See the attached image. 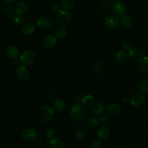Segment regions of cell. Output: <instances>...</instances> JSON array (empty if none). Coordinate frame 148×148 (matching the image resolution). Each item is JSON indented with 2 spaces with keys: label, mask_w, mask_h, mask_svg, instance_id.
<instances>
[{
  "label": "cell",
  "mask_w": 148,
  "mask_h": 148,
  "mask_svg": "<svg viewBox=\"0 0 148 148\" xmlns=\"http://www.w3.org/2000/svg\"><path fill=\"white\" fill-rule=\"evenodd\" d=\"M55 112L53 107L49 105H44L40 107L39 110V116L40 119L43 122H48L50 121L54 115Z\"/></svg>",
  "instance_id": "obj_3"
},
{
  "label": "cell",
  "mask_w": 148,
  "mask_h": 148,
  "mask_svg": "<svg viewBox=\"0 0 148 148\" xmlns=\"http://www.w3.org/2000/svg\"><path fill=\"white\" fill-rule=\"evenodd\" d=\"M136 66L138 69L141 72L148 71V57L144 56L139 58L136 62Z\"/></svg>",
  "instance_id": "obj_13"
},
{
  "label": "cell",
  "mask_w": 148,
  "mask_h": 148,
  "mask_svg": "<svg viewBox=\"0 0 148 148\" xmlns=\"http://www.w3.org/2000/svg\"><path fill=\"white\" fill-rule=\"evenodd\" d=\"M86 136V132L83 129H78L75 132V136L78 139H83Z\"/></svg>",
  "instance_id": "obj_30"
},
{
  "label": "cell",
  "mask_w": 148,
  "mask_h": 148,
  "mask_svg": "<svg viewBox=\"0 0 148 148\" xmlns=\"http://www.w3.org/2000/svg\"><path fill=\"white\" fill-rule=\"evenodd\" d=\"M139 56H140V57L142 56H144L145 54V52L144 50H139Z\"/></svg>",
  "instance_id": "obj_40"
},
{
  "label": "cell",
  "mask_w": 148,
  "mask_h": 148,
  "mask_svg": "<svg viewBox=\"0 0 148 148\" xmlns=\"http://www.w3.org/2000/svg\"><path fill=\"white\" fill-rule=\"evenodd\" d=\"M28 10V4L24 1H21L17 2L14 7L15 13L19 16L25 14Z\"/></svg>",
  "instance_id": "obj_11"
},
{
  "label": "cell",
  "mask_w": 148,
  "mask_h": 148,
  "mask_svg": "<svg viewBox=\"0 0 148 148\" xmlns=\"http://www.w3.org/2000/svg\"><path fill=\"white\" fill-rule=\"evenodd\" d=\"M8 17L9 18L13 20L14 21V23L17 24V25H20L21 24L23 21H24V19H23V17L19 16V15H17V16H16L14 15L13 13H10L8 15Z\"/></svg>",
  "instance_id": "obj_27"
},
{
  "label": "cell",
  "mask_w": 148,
  "mask_h": 148,
  "mask_svg": "<svg viewBox=\"0 0 148 148\" xmlns=\"http://www.w3.org/2000/svg\"><path fill=\"white\" fill-rule=\"evenodd\" d=\"M117 148H125V147H123V146H119V147H118Z\"/></svg>",
  "instance_id": "obj_41"
},
{
  "label": "cell",
  "mask_w": 148,
  "mask_h": 148,
  "mask_svg": "<svg viewBox=\"0 0 148 148\" xmlns=\"http://www.w3.org/2000/svg\"><path fill=\"white\" fill-rule=\"evenodd\" d=\"M13 11H14V9H13V7L11 6H7L5 8V12L6 13H8V14L12 13Z\"/></svg>",
  "instance_id": "obj_37"
},
{
  "label": "cell",
  "mask_w": 148,
  "mask_h": 148,
  "mask_svg": "<svg viewBox=\"0 0 148 148\" xmlns=\"http://www.w3.org/2000/svg\"><path fill=\"white\" fill-rule=\"evenodd\" d=\"M128 58V54L124 50H119L115 53L114 55V61L119 64L125 62Z\"/></svg>",
  "instance_id": "obj_16"
},
{
  "label": "cell",
  "mask_w": 148,
  "mask_h": 148,
  "mask_svg": "<svg viewBox=\"0 0 148 148\" xmlns=\"http://www.w3.org/2000/svg\"><path fill=\"white\" fill-rule=\"evenodd\" d=\"M49 143L51 148H64L65 143L60 138L53 137L49 140Z\"/></svg>",
  "instance_id": "obj_18"
},
{
  "label": "cell",
  "mask_w": 148,
  "mask_h": 148,
  "mask_svg": "<svg viewBox=\"0 0 148 148\" xmlns=\"http://www.w3.org/2000/svg\"><path fill=\"white\" fill-rule=\"evenodd\" d=\"M3 1L7 4H12L16 1V0H3Z\"/></svg>",
  "instance_id": "obj_39"
},
{
  "label": "cell",
  "mask_w": 148,
  "mask_h": 148,
  "mask_svg": "<svg viewBox=\"0 0 148 148\" xmlns=\"http://www.w3.org/2000/svg\"><path fill=\"white\" fill-rule=\"evenodd\" d=\"M145 101L144 96L139 93L135 94L130 98V103L134 107L140 106Z\"/></svg>",
  "instance_id": "obj_10"
},
{
  "label": "cell",
  "mask_w": 148,
  "mask_h": 148,
  "mask_svg": "<svg viewBox=\"0 0 148 148\" xmlns=\"http://www.w3.org/2000/svg\"><path fill=\"white\" fill-rule=\"evenodd\" d=\"M56 135V131L53 128H49L48 130H47L46 131V135L47 138L51 139L52 138H53Z\"/></svg>",
  "instance_id": "obj_33"
},
{
  "label": "cell",
  "mask_w": 148,
  "mask_h": 148,
  "mask_svg": "<svg viewBox=\"0 0 148 148\" xmlns=\"http://www.w3.org/2000/svg\"><path fill=\"white\" fill-rule=\"evenodd\" d=\"M99 119H100L101 122L104 123H105V122L108 120V114H107L106 113H103L102 114H101L100 115Z\"/></svg>",
  "instance_id": "obj_36"
},
{
  "label": "cell",
  "mask_w": 148,
  "mask_h": 148,
  "mask_svg": "<svg viewBox=\"0 0 148 148\" xmlns=\"http://www.w3.org/2000/svg\"><path fill=\"white\" fill-rule=\"evenodd\" d=\"M94 69L97 72H100L102 69V65L100 62H96L94 64Z\"/></svg>",
  "instance_id": "obj_34"
},
{
  "label": "cell",
  "mask_w": 148,
  "mask_h": 148,
  "mask_svg": "<svg viewBox=\"0 0 148 148\" xmlns=\"http://www.w3.org/2000/svg\"><path fill=\"white\" fill-rule=\"evenodd\" d=\"M69 112L72 118L77 121L82 120L86 116V109L83 104L79 103L72 104Z\"/></svg>",
  "instance_id": "obj_1"
},
{
  "label": "cell",
  "mask_w": 148,
  "mask_h": 148,
  "mask_svg": "<svg viewBox=\"0 0 148 148\" xmlns=\"http://www.w3.org/2000/svg\"><path fill=\"white\" fill-rule=\"evenodd\" d=\"M103 110L104 107L102 103L99 102H97L92 104V110L94 114L97 116H100L101 114L103 113Z\"/></svg>",
  "instance_id": "obj_23"
},
{
  "label": "cell",
  "mask_w": 148,
  "mask_h": 148,
  "mask_svg": "<svg viewBox=\"0 0 148 148\" xmlns=\"http://www.w3.org/2000/svg\"><path fill=\"white\" fill-rule=\"evenodd\" d=\"M15 72L17 78L22 82L27 81L29 78V76H30L29 71L24 65H18L16 68Z\"/></svg>",
  "instance_id": "obj_6"
},
{
  "label": "cell",
  "mask_w": 148,
  "mask_h": 148,
  "mask_svg": "<svg viewBox=\"0 0 148 148\" xmlns=\"http://www.w3.org/2000/svg\"><path fill=\"white\" fill-rule=\"evenodd\" d=\"M66 102L62 99H57L54 101L53 103L54 109L58 112L64 111L66 109Z\"/></svg>",
  "instance_id": "obj_21"
},
{
  "label": "cell",
  "mask_w": 148,
  "mask_h": 148,
  "mask_svg": "<svg viewBox=\"0 0 148 148\" xmlns=\"http://www.w3.org/2000/svg\"><path fill=\"white\" fill-rule=\"evenodd\" d=\"M36 27L33 23H28L25 24L22 28V32L26 36L31 35L35 31Z\"/></svg>",
  "instance_id": "obj_19"
},
{
  "label": "cell",
  "mask_w": 148,
  "mask_h": 148,
  "mask_svg": "<svg viewBox=\"0 0 148 148\" xmlns=\"http://www.w3.org/2000/svg\"><path fill=\"white\" fill-rule=\"evenodd\" d=\"M72 14L66 9H61L57 14L56 21L62 27L68 26L71 22Z\"/></svg>",
  "instance_id": "obj_2"
},
{
  "label": "cell",
  "mask_w": 148,
  "mask_h": 148,
  "mask_svg": "<svg viewBox=\"0 0 148 148\" xmlns=\"http://www.w3.org/2000/svg\"><path fill=\"white\" fill-rule=\"evenodd\" d=\"M102 142L99 140H96L92 142L90 145V148H101Z\"/></svg>",
  "instance_id": "obj_32"
},
{
  "label": "cell",
  "mask_w": 148,
  "mask_h": 148,
  "mask_svg": "<svg viewBox=\"0 0 148 148\" xmlns=\"http://www.w3.org/2000/svg\"><path fill=\"white\" fill-rule=\"evenodd\" d=\"M126 5L121 1H116L112 6V10L116 16H123L127 12Z\"/></svg>",
  "instance_id": "obj_7"
},
{
  "label": "cell",
  "mask_w": 148,
  "mask_h": 148,
  "mask_svg": "<svg viewBox=\"0 0 148 148\" xmlns=\"http://www.w3.org/2000/svg\"><path fill=\"white\" fill-rule=\"evenodd\" d=\"M57 38L53 35H48L43 39V45L46 48L54 47L57 43Z\"/></svg>",
  "instance_id": "obj_15"
},
{
  "label": "cell",
  "mask_w": 148,
  "mask_h": 148,
  "mask_svg": "<svg viewBox=\"0 0 148 148\" xmlns=\"http://www.w3.org/2000/svg\"><path fill=\"white\" fill-rule=\"evenodd\" d=\"M51 10L54 13H58L61 10L60 5L57 2H53L50 5Z\"/></svg>",
  "instance_id": "obj_31"
},
{
  "label": "cell",
  "mask_w": 148,
  "mask_h": 148,
  "mask_svg": "<svg viewBox=\"0 0 148 148\" xmlns=\"http://www.w3.org/2000/svg\"><path fill=\"white\" fill-rule=\"evenodd\" d=\"M90 123L91 125L93 127H96L99 126L101 123V120L99 117H98L97 116L92 117L90 120Z\"/></svg>",
  "instance_id": "obj_29"
},
{
  "label": "cell",
  "mask_w": 148,
  "mask_h": 148,
  "mask_svg": "<svg viewBox=\"0 0 148 148\" xmlns=\"http://www.w3.org/2000/svg\"><path fill=\"white\" fill-rule=\"evenodd\" d=\"M136 90L139 94H148V81L141 80L136 85Z\"/></svg>",
  "instance_id": "obj_17"
},
{
  "label": "cell",
  "mask_w": 148,
  "mask_h": 148,
  "mask_svg": "<svg viewBox=\"0 0 148 148\" xmlns=\"http://www.w3.org/2000/svg\"><path fill=\"white\" fill-rule=\"evenodd\" d=\"M82 104L86 106H90L94 102V98L91 95H87L81 99Z\"/></svg>",
  "instance_id": "obj_26"
},
{
  "label": "cell",
  "mask_w": 148,
  "mask_h": 148,
  "mask_svg": "<svg viewBox=\"0 0 148 148\" xmlns=\"http://www.w3.org/2000/svg\"><path fill=\"white\" fill-rule=\"evenodd\" d=\"M130 47H131L130 45L126 42H122V43L121 45V48L123 50H124L125 51H127L130 49Z\"/></svg>",
  "instance_id": "obj_35"
},
{
  "label": "cell",
  "mask_w": 148,
  "mask_h": 148,
  "mask_svg": "<svg viewBox=\"0 0 148 148\" xmlns=\"http://www.w3.org/2000/svg\"><path fill=\"white\" fill-rule=\"evenodd\" d=\"M68 34L67 30L62 27H60L58 28L55 32V36L57 38V39L62 40L65 39Z\"/></svg>",
  "instance_id": "obj_24"
},
{
  "label": "cell",
  "mask_w": 148,
  "mask_h": 148,
  "mask_svg": "<svg viewBox=\"0 0 148 148\" xmlns=\"http://www.w3.org/2000/svg\"><path fill=\"white\" fill-rule=\"evenodd\" d=\"M120 23V20L116 15L110 14L106 16L104 20L105 26L109 29L116 28Z\"/></svg>",
  "instance_id": "obj_8"
},
{
  "label": "cell",
  "mask_w": 148,
  "mask_h": 148,
  "mask_svg": "<svg viewBox=\"0 0 148 148\" xmlns=\"http://www.w3.org/2000/svg\"><path fill=\"white\" fill-rule=\"evenodd\" d=\"M110 134V130L109 128L105 125H101L98 127L96 135L97 138L99 140H103L106 139Z\"/></svg>",
  "instance_id": "obj_12"
},
{
  "label": "cell",
  "mask_w": 148,
  "mask_h": 148,
  "mask_svg": "<svg viewBox=\"0 0 148 148\" xmlns=\"http://www.w3.org/2000/svg\"><path fill=\"white\" fill-rule=\"evenodd\" d=\"M36 25L40 29H49L53 27V23L49 17L46 16H40L37 18Z\"/></svg>",
  "instance_id": "obj_5"
},
{
  "label": "cell",
  "mask_w": 148,
  "mask_h": 148,
  "mask_svg": "<svg viewBox=\"0 0 148 148\" xmlns=\"http://www.w3.org/2000/svg\"><path fill=\"white\" fill-rule=\"evenodd\" d=\"M35 59V55L34 51L30 50H25L19 56V62L24 65L32 64Z\"/></svg>",
  "instance_id": "obj_4"
},
{
  "label": "cell",
  "mask_w": 148,
  "mask_h": 148,
  "mask_svg": "<svg viewBox=\"0 0 148 148\" xmlns=\"http://www.w3.org/2000/svg\"><path fill=\"white\" fill-rule=\"evenodd\" d=\"M121 101L124 103H128L130 102V98L127 96H124L121 98Z\"/></svg>",
  "instance_id": "obj_38"
},
{
  "label": "cell",
  "mask_w": 148,
  "mask_h": 148,
  "mask_svg": "<svg viewBox=\"0 0 148 148\" xmlns=\"http://www.w3.org/2000/svg\"><path fill=\"white\" fill-rule=\"evenodd\" d=\"M22 138L27 141H34L37 138V132L32 128H25L21 132Z\"/></svg>",
  "instance_id": "obj_9"
},
{
  "label": "cell",
  "mask_w": 148,
  "mask_h": 148,
  "mask_svg": "<svg viewBox=\"0 0 148 148\" xmlns=\"http://www.w3.org/2000/svg\"><path fill=\"white\" fill-rule=\"evenodd\" d=\"M75 4V0H62L61 2V6L64 9H72Z\"/></svg>",
  "instance_id": "obj_25"
},
{
  "label": "cell",
  "mask_w": 148,
  "mask_h": 148,
  "mask_svg": "<svg viewBox=\"0 0 148 148\" xmlns=\"http://www.w3.org/2000/svg\"><path fill=\"white\" fill-rule=\"evenodd\" d=\"M6 52L9 58L15 60L19 56L20 49L17 46L15 45H10L8 46Z\"/></svg>",
  "instance_id": "obj_14"
},
{
  "label": "cell",
  "mask_w": 148,
  "mask_h": 148,
  "mask_svg": "<svg viewBox=\"0 0 148 148\" xmlns=\"http://www.w3.org/2000/svg\"><path fill=\"white\" fill-rule=\"evenodd\" d=\"M120 111V106L119 104L116 103H110L106 108V112L108 114L111 115H115L118 114Z\"/></svg>",
  "instance_id": "obj_20"
},
{
  "label": "cell",
  "mask_w": 148,
  "mask_h": 148,
  "mask_svg": "<svg viewBox=\"0 0 148 148\" xmlns=\"http://www.w3.org/2000/svg\"><path fill=\"white\" fill-rule=\"evenodd\" d=\"M133 23V19L132 17L128 14H124L121 16L120 18V24L121 25L125 27L128 28L132 25Z\"/></svg>",
  "instance_id": "obj_22"
},
{
  "label": "cell",
  "mask_w": 148,
  "mask_h": 148,
  "mask_svg": "<svg viewBox=\"0 0 148 148\" xmlns=\"http://www.w3.org/2000/svg\"><path fill=\"white\" fill-rule=\"evenodd\" d=\"M128 55L132 58H136L139 57V50L135 48L131 47L130 49L127 51Z\"/></svg>",
  "instance_id": "obj_28"
}]
</instances>
